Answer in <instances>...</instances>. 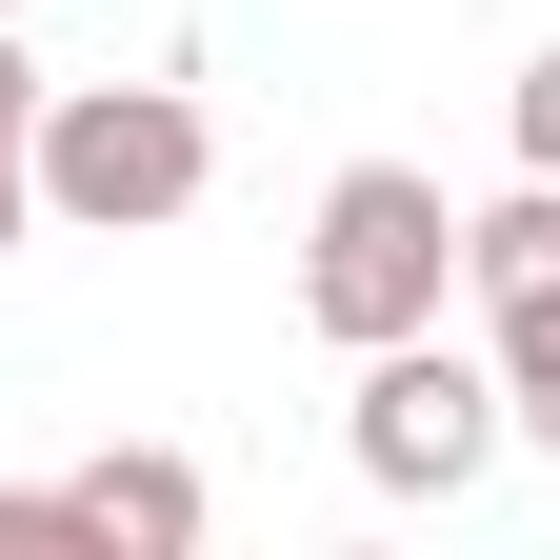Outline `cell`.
<instances>
[{"mask_svg": "<svg viewBox=\"0 0 560 560\" xmlns=\"http://www.w3.org/2000/svg\"><path fill=\"white\" fill-rule=\"evenodd\" d=\"M40 221L60 241H161L200 221V180H221V120H200L180 81H40Z\"/></svg>", "mask_w": 560, "mask_h": 560, "instance_id": "1", "label": "cell"}, {"mask_svg": "<svg viewBox=\"0 0 560 560\" xmlns=\"http://www.w3.org/2000/svg\"><path fill=\"white\" fill-rule=\"evenodd\" d=\"M460 301V200L420 161H340L320 221H301V320L340 340V361H381V340H420Z\"/></svg>", "mask_w": 560, "mask_h": 560, "instance_id": "2", "label": "cell"}, {"mask_svg": "<svg viewBox=\"0 0 560 560\" xmlns=\"http://www.w3.org/2000/svg\"><path fill=\"white\" fill-rule=\"evenodd\" d=\"M501 441H521V420H501V361H460L441 320H420V340H381V361H361V400H340V460H361L381 501H460Z\"/></svg>", "mask_w": 560, "mask_h": 560, "instance_id": "3", "label": "cell"}, {"mask_svg": "<svg viewBox=\"0 0 560 560\" xmlns=\"http://www.w3.org/2000/svg\"><path fill=\"white\" fill-rule=\"evenodd\" d=\"M60 521L120 540V560H200V521H221V480H200L180 441H101L81 480H60Z\"/></svg>", "mask_w": 560, "mask_h": 560, "instance_id": "4", "label": "cell"}, {"mask_svg": "<svg viewBox=\"0 0 560 560\" xmlns=\"http://www.w3.org/2000/svg\"><path fill=\"white\" fill-rule=\"evenodd\" d=\"M540 280H560V180L521 161L501 200H460V301H540Z\"/></svg>", "mask_w": 560, "mask_h": 560, "instance_id": "5", "label": "cell"}, {"mask_svg": "<svg viewBox=\"0 0 560 560\" xmlns=\"http://www.w3.org/2000/svg\"><path fill=\"white\" fill-rule=\"evenodd\" d=\"M480 361H501V420L560 460V280H540V301H480Z\"/></svg>", "mask_w": 560, "mask_h": 560, "instance_id": "6", "label": "cell"}, {"mask_svg": "<svg viewBox=\"0 0 560 560\" xmlns=\"http://www.w3.org/2000/svg\"><path fill=\"white\" fill-rule=\"evenodd\" d=\"M40 540H81V521H60V480H0V560H40Z\"/></svg>", "mask_w": 560, "mask_h": 560, "instance_id": "7", "label": "cell"}, {"mask_svg": "<svg viewBox=\"0 0 560 560\" xmlns=\"http://www.w3.org/2000/svg\"><path fill=\"white\" fill-rule=\"evenodd\" d=\"M521 161H540V180H560V40H540V60H521Z\"/></svg>", "mask_w": 560, "mask_h": 560, "instance_id": "8", "label": "cell"}, {"mask_svg": "<svg viewBox=\"0 0 560 560\" xmlns=\"http://www.w3.org/2000/svg\"><path fill=\"white\" fill-rule=\"evenodd\" d=\"M21 241H40V161L0 140V260H21Z\"/></svg>", "mask_w": 560, "mask_h": 560, "instance_id": "9", "label": "cell"}, {"mask_svg": "<svg viewBox=\"0 0 560 560\" xmlns=\"http://www.w3.org/2000/svg\"><path fill=\"white\" fill-rule=\"evenodd\" d=\"M0 140H40V60H21V21H0Z\"/></svg>", "mask_w": 560, "mask_h": 560, "instance_id": "10", "label": "cell"}, {"mask_svg": "<svg viewBox=\"0 0 560 560\" xmlns=\"http://www.w3.org/2000/svg\"><path fill=\"white\" fill-rule=\"evenodd\" d=\"M0 21H21V0H0Z\"/></svg>", "mask_w": 560, "mask_h": 560, "instance_id": "11", "label": "cell"}]
</instances>
